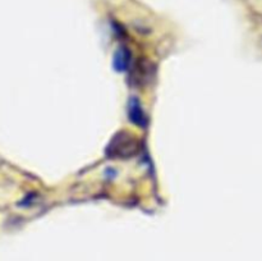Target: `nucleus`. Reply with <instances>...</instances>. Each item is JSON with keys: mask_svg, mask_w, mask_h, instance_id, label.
<instances>
[{"mask_svg": "<svg viewBox=\"0 0 262 261\" xmlns=\"http://www.w3.org/2000/svg\"><path fill=\"white\" fill-rule=\"evenodd\" d=\"M140 150V141L133 133L123 129L115 133L107 143L105 154L113 160H125L133 158Z\"/></svg>", "mask_w": 262, "mask_h": 261, "instance_id": "f257e3e1", "label": "nucleus"}, {"mask_svg": "<svg viewBox=\"0 0 262 261\" xmlns=\"http://www.w3.org/2000/svg\"><path fill=\"white\" fill-rule=\"evenodd\" d=\"M128 115L133 124L138 125V127H145L147 123V118H146L145 112H143L142 106H141L138 99L133 97L129 101V107H128Z\"/></svg>", "mask_w": 262, "mask_h": 261, "instance_id": "f03ea898", "label": "nucleus"}, {"mask_svg": "<svg viewBox=\"0 0 262 261\" xmlns=\"http://www.w3.org/2000/svg\"><path fill=\"white\" fill-rule=\"evenodd\" d=\"M130 64V53L125 48H122L118 50V53L114 56V67L117 71L123 72L128 68Z\"/></svg>", "mask_w": 262, "mask_h": 261, "instance_id": "7ed1b4c3", "label": "nucleus"}]
</instances>
